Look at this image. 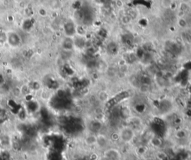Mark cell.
<instances>
[{"label":"cell","instance_id":"cell-1","mask_svg":"<svg viewBox=\"0 0 191 160\" xmlns=\"http://www.w3.org/2000/svg\"><path fill=\"white\" fill-rule=\"evenodd\" d=\"M136 129L130 125H125L119 129L117 136L118 139L125 144L133 142L136 138Z\"/></svg>","mask_w":191,"mask_h":160},{"label":"cell","instance_id":"cell-2","mask_svg":"<svg viewBox=\"0 0 191 160\" xmlns=\"http://www.w3.org/2000/svg\"><path fill=\"white\" fill-rule=\"evenodd\" d=\"M111 139L106 134L100 132L96 134V144L95 147L96 149L103 151L111 147Z\"/></svg>","mask_w":191,"mask_h":160},{"label":"cell","instance_id":"cell-3","mask_svg":"<svg viewBox=\"0 0 191 160\" xmlns=\"http://www.w3.org/2000/svg\"><path fill=\"white\" fill-rule=\"evenodd\" d=\"M102 156L108 160H122L123 153L117 148L109 147L103 151Z\"/></svg>","mask_w":191,"mask_h":160},{"label":"cell","instance_id":"cell-4","mask_svg":"<svg viewBox=\"0 0 191 160\" xmlns=\"http://www.w3.org/2000/svg\"><path fill=\"white\" fill-rule=\"evenodd\" d=\"M7 42L11 47H17L21 43V39L16 32H10L7 34Z\"/></svg>","mask_w":191,"mask_h":160},{"label":"cell","instance_id":"cell-5","mask_svg":"<svg viewBox=\"0 0 191 160\" xmlns=\"http://www.w3.org/2000/svg\"><path fill=\"white\" fill-rule=\"evenodd\" d=\"M84 142L87 147H90V148L95 147L96 144V134L90 132L85 136Z\"/></svg>","mask_w":191,"mask_h":160},{"label":"cell","instance_id":"cell-6","mask_svg":"<svg viewBox=\"0 0 191 160\" xmlns=\"http://www.w3.org/2000/svg\"><path fill=\"white\" fill-rule=\"evenodd\" d=\"M64 31L67 37H72L76 34V29L72 22H68L64 25Z\"/></svg>","mask_w":191,"mask_h":160},{"label":"cell","instance_id":"cell-7","mask_svg":"<svg viewBox=\"0 0 191 160\" xmlns=\"http://www.w3.org/2000/svg\"><path fill=\"white\" fill-rule=\"evenodd\" d=\"M74 46V40L70 37H66L62 41V47L64 50L70 51Z\"/></svg>","mask_w":191,"mask_h":160},{"label":"cell","instance_id":"cell-8","mask_svg":"<svg viewBox=\"0 0 191 160\" xmlns=\"http://www.w3.org/2000/svg\"><path fill=\"white\" fill-rule=\"evenodd\" d=\"M48 5L50 9L57 11L62 7L61 0H48Z\"/></svg>","mask_w":191,"mask_h":160},{"label":"cell","instance_id":"cell-9","mask_svg":"<svg viewBox=\"0 0 191 160\" xmlns=\"http://www.w3.org/2000/svg\"><path fill=\"white\" fill-rule=\"evenodd\" d=\"M160 5L164 9H171L174 5V0H161Z\"/></svg>","mask_w":191,"mask_h":160},{"label":"cell","instance_id":"cell-10","mask_svg":"<svg viewBox=\"0 0 191 160\" xmlns=\"http://www.w3.org/2000/svg\"><path fill=\"white\" fill-rule=\"evenodd\" d=\"M189 10H190V7L189 3H187V2H184L181 1L179 5V11H182V12L184 13H187Z\"/></svg>","mask_w":191,"mask_h":160},{"label":"cell","instance_id":"cell-11","mask_svg":"<svg viewBox=\"0 0 191 160\" xmlns=\"http://www.w3.org/2000/svg\"><path fill=\"white\" fill-rule=\"evenodd\" d=\"M178 25H179V27L184 28L188 26V22H187V20L184 17H181V18H179V20H178Z\"/></svg>","mask_w":191,"mask_h":160},{"label":"cell","instance_id":"cell-12","mask_svg":"<svg viewBox=\"0 0 191 160\" xmlns=\"http://www.w3.org/2000/svg\"><path fill=\"white\" fill-rule=\"evenodd\" d=\"M121 22H122L123 25H128V23L131 22V17L128 16V15H123V16L121 17Z\"/></svg>","mask_w":191,"mask_h":160},{"label":"cell","instance_id":"cell-13","mask_svg":"<svg viewBox=\"0 0 191 160\" xmlns=\"http://www.w3.org/2000/svg\"><path fill=\"white\" fill-rule=\"evenodd\" d=\"M115 4L116 7H119V8H121V7H123V2L122 0H116Z\"/></svg>","mask_w":191,"mask_h":160},{"label":"cell","instance_id":"cell-14","mask_svg":"<svg viewBox=\"0 0 191 160\" xmlns=\"http://www.w3.org/2000/svg\"><path fill=\"white\" fill-rule=\"evenodd\" d=\"M181 2H187V3H190L191 2V0H181Z\"/></svg>","mask_w":191,"mask_h":160},{"label":"cell","instance_id":"cell-15","mask_svg":"<svg viewBox=\"0 0 191 160\" xmlns=\"http://www.w3.org/2000/svg\"><path fill=\"white\" fill-rule=\"evenodd\" d=\"M190 11H191V7H190Z\"/></svg>","mask_w":191,"mask_h":160}]
</instances>
